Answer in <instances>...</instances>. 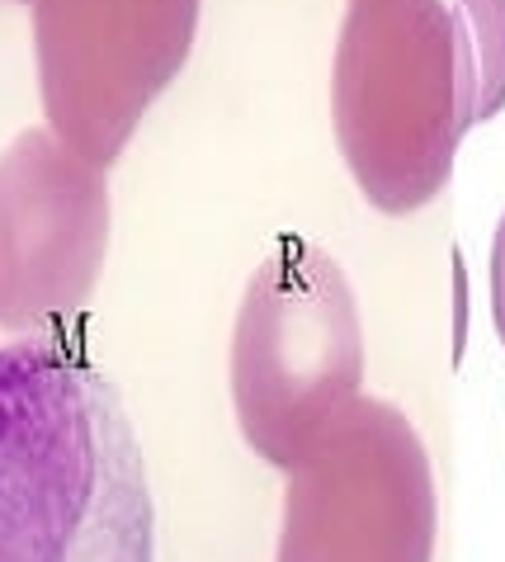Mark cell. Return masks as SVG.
Wrapping results in <instances>:
<instances>
[{"label":"cell","mask_w":505,"mask_h":562,"mask_svg":"<svg viewBox=\"0 0 505 562\" xmlns=\"http://www.w3.org/2000/svg\"><path fill=\"white\" fill-rule=\"evenodd\" d=\"M0 562H156L128 407L57 331L0 346Z\"/></svg>","instance_id":"1"},{"label":"cell","mask_w":505,"mask_h":562,"mask_svg":"<svg viewBox=\"0 0 505 562\" xmlns=\"http://www.w3.org/2000/svg\"><path fill=\"white\" fill-rule=\"evenodd\" d=\"M330 128L359 194L406 217L445 194L468 123L449 0H350L330 57Z\"/></svg>","instance_id":"2"},{"label":"cell","mask_w":505,"mask_h":562,"mask_svg":"<svg viewBox=\"0 0 505 562\" xmlns=\"http://www.w3.org/2000/svg\"><path fill=\"white\" fill-rule=\"evenodd\" d=\"M232 412L250 454L298 468L364 383V322L336 256L279 237L232 326Z\"/></svg>","instance_id":"3"},{"label":"cell","mask_w":505,"mask_h":562,"mask_svg":"<svg viewBox=\"0 0 505 562\" xmlns=\"http://www.w3.org/2000/svg\"><path fill=\"white\" fill-rule=\"evenodd\" d=\"M430 454L402 407L359 393L289 468L274 562H435Z\"/></svg>","instance_id":"4"},{"label":"cell","mask_w":505,"mask_h":562,"mask_svg":"<svg viewBox=\"0 0 505 562\" xmlns=\"http://www.w3.org/2000/svg\"><path fill=\"white\" fill-rule=\"evenodd\" d=\"M199 10L203 0H29L43 123L109 170L184 71Z\"/></svg>","instance_id":"5"},{"label":"cell","mask_w":505,"mask_h":562,"mask_svg":"<svg viewBox=\"0 0 505 562\" xmlns=\"http://www.w3.org/2000/svg\"><path fill=\"white\" fill-rule=\"evenodd\" d=\"M109 180L47 128L0 151V331L38 336L76 317L104 270Z\"/></svg>","instance_id":"6"},{"label":"cell","mask_w":505,"mask_h":562,"mask_svg":"<svg viewBox=\"0 0 505 562\" xmlns=\"http://www.w3.org/2000/svg\"><path fill=\"white\" fill-rule=\"evenodd\" d=\"M449 10L463 53L468 123H486L505 109V0H453Z\"/></svg>","instance_id":"7"},{"label":"cell","mask_w":505,"mask_h":562,"mask_svg":"<svg viewBox=\"0 0 505 562\" xmlns=\"http://www.w3.org/2000/svg\"><path fill=\"white\" fill-rule=\"evenodd\" d=\"M492 322H496V336L505 346V213H501L496 237H492Z\"/></svg>","instance_id":"8"},{"label":"cell","mask_w":505,"mask_h":562,"mask_svg":"<svg viewBox=\"0 0 505 562\" xmlns=\"http://www.w3.org/2000/svg\"><path fill=\"white\" fill-rule=\"evenodd\" d=\"M14 5H24V0H14Z\"/></svg>","instance_id":"9"}]
</instances>
